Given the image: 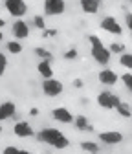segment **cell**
<instances>
[{"instance_id": "1", "label": "cell", "mask_w": 132, "mask_h": 154, "mask_svg": "<svg viewBox=\"0 0 132 154\" xmlns=\"http://www.w3.org/2000/svg\"><path fill=\"white\" fill-rule=\"evenodd\" d=\"M88 41H90V44H92V57L96 59V63L101 64V66L108 64L112 53H110L108 48H105V44L101 42V38H99L97 35H90V37H88Z\"/></svg>"}, {"instance_id": "2", "label": "cell", "mask_w": 132, "mask_h": 154, "mask_svg": "<svg viewBox=\"0 0 132 154\" xmlns=\"http://www.w3.org/2000/svg\"><path fill=\"white\" fill-rule=\"evenodd\" d=\"M63 90H64L63 83L53 79V77H48V79L42 81V92L48 95V97H57V95L63 94Z\"/></svg>"}, {"instance_id": "3", "label": "cell", "mask_w": 132, "mask_h": 154, "mask_svg": "<svg viewBox=\"0 0 132 154\" xmlns=\"http://www.w3.org/2000/svg\"><path fill=\"white\" fill-rule=\"evenodd\" d=\"M4 6H6L8 13L15 18H22L28 13V6H26L24 0H6Z\"/></svg>"}, {"instance_id": "4", "label": "cell", "mask_w": 132, "mask_h": 154, "mask_svg": "<svg viewBox=\"0 0 132 154\" xmlns=\"http://www.w3.org/2000/svg\"><path fill=\"white\" fill-rule=\"evenodd\" d=\"M119 97L118 95H114L112 92H101L99 95H97V105L101 106V108H106V110H110V108H116L118 105H119Z\"/></svg>"}, {"instance_id": "5", "label": "cell", "mask_w": 132, "mask_h": 154, "mask_svg": "<svg viewBox=\"0 0 132 154\" xmlns=\"http://www.w3.org/2000/svg\"><path fill=\"white\" fill-rule=\"evenodd\" d=\"M66 9L64 0H44V13L48 17H55V15H63Z\"/></svg>"}, {"instance_id": "6", "label": "cell", "mask_w": 132, "mask_h": 154, "mask_svg": "<svg viewBox=\"0 0 132 154\" xmlns=\"http://www.w3.org/2000/svg\"><path fill=\"white\" fill-rule=\"evenodd\" d=\"M61 134H63V132H61V130H57V128H42L39 134H37V138H39V141H42V143L53 145V141L57 140Z\"/></svg>"}, {"instance_id": "7", "label": "cell", "mask_w": 132, "mask_h": 154, "mask_svg": "<svg viewBox=\"0 0 132 154\" xmlns=\"http://www.w3.org/2000/svg\"><path fill=\"white\" fill-rule=\"evenodd\" d=\"M101 28L105 31L112 33V35H121V31H123V28L119 26V22L116 20L114 17H105L103 20H101Z\"/></svg>"}, {"instance_id": "8", "label": "cell", "mask_w": 132, "mask_h": 154, "mask_svg": "<svg viewBox=\"0 0 132 154\" xmlns=\"http://www.w3.org/2000/svg\"><path fill=\"white\" fill-rule=\"evenodd\" d=\"M11 31H13V37L17 38V41H22V38H26L29 35V28H28V24L22 20V18H17V22L13 24Z\"/></svg>"}, {"instance_id": "9", "label": "cell", "mask_w": 132, "mask_h": 154, "mask_svg": "<svg viewBox=\"0 0 132 154\" xmlns=\"http://www.w3.org/2000/svg\"><path fill=\"white\" fill-rule=\"evenodd\" d=\"M51 116H53L55 121H61V123H73V116H72V112H70L68 108H64V106L53 108Z\"/></svg>"}, {"instance_id": "10", "label": "cell", "mask_w": 132, "mask_h": 154, "mask_svg": "<svg viewBox=\"0 0 132 154\" xmlns=\"http://www.w3.org/2000/svg\"><path fill=\"white\" fill-rule=\"evenodd\" d=\"M13 132L17 134L18 138H31L33 134H35L33 128H31V125H29L28 121H18V123H15Z\"/></svg>"}, {"instance_id": "11", "label": "cell", "mask_w": 132, "mask_h": 154, "mask_svg": "<svg viewBox=\"0 0 132 154\" xmlns=\"http://www.w3.org/2000/svg\"><path fill=\"white\" fill-rule=\"evenodd\" d=\"M99 140L106 145H118L123 141V134L121 132H116V130H112V132H101L99 134Z\"/></svg>"}, {"instance_id": "12", "label": "cell", "mask_w": 132, "mask_h": 154, "mask_svg": "<svg viewBox=\"0 0 132 154\" xmlns=\"http://www.w3.org/2000/svg\"><path fill=\"white\" fill-rule=\"evenodd\" d=\"M99 81L106 86H112V85H116L118 83V73L116 72H112V70H101L99 72Z\"/></svg>"}, {"instance_id": "13", "label": "cell", "mask_w": 132, "mask_h": 154, "mask_svg": "<svg viewBox=\"0 0 132 154\" xmlns=\"http://www.w3.org/2000/svg\"><path fill=\"white\" fill-rule=\"evenodd\" d=\"M15 110H17L15 103H11V101L2 103V105H0V121H6V119L13 118V116H15Z\"/></svg>"}, {"instance_id": "14", "label": "cell", "mask_w": 132, "mask_h": 154, "mask_svg": "<svg viewBox=\"0 0 132 154\" xmlns=\"http://www.w3.org/2000/svg\"><path fill=\"white\" fill-rule=\"evenodd\" d=\"M81 9L84 13L96 15L99 11V0H81Z\"/></svg>"}, {"instance_id": "15", "label": "cell", "mask_w": 132, "mask_h": 154, "mask_svg": "<svg viewBox=\"0 0 132 154\" xmlns=\"http://www.w3.org/2000/svg\"><path fill=\"white\" fill-rule=\"evenodd\" d=\"M37 70H39V73L44 77V79H48V77H53V70H51V64H50V61H46V59H42V61L39 63Z\"/></svg>"}, {"instance_id": "16", "label": "cell", "mask_w": 132, "mask_h": 154, "mask_svg": "<svg viewBox=\"0 0 132 154\" xmlns=\"http://www.w3.org/2000/svg\"><path fill=\"white\" fill-rule=\"evenodd\" d=\"M6 48H8V51H9V53H13V55H18V53L22 51V44L18 42L17 38H15V41H9V42L6 44Z\"/></svg>"}, {"instance_id": "17", "label": "cell", "mask_w": 132, "mask_h": 154, "mask_svg": "<svg viewBox=\"0 0 132 154\" xmlns=\"http://www.w3.org/2000/svg\"><path fill=\"white\" fill-rule=\"evenodd\" d=\"M73 121H75V127H77L79 130H92V127L88 125V119L84 118V116H77Z\"/></svg>"}, {"instance_id": "18", "label": "cell", "mask_w": 132, "mask_h": 154, "mask_svg": "<svg viewBox=\"0 0 132 154\" xmlns=\"http://www.w3.org/2000/svg\"><path fill=\"white\" fill-rule=\"evenodd\" d=\"M68 145H70V141H68V138L64 136V134H61V136H59L57 140H55V141H53V145H51V147H55V149H66Z\"/></svg>"}, {"instance_id": "19", "label": "cell", "mask_w": 132, "mask_h": 154, "mask_svg": "<svg viewBox=\"0 0 132 154\" xmlns=\"http://www.w3.org/2000/svg\"><path fill=\"white\" fill-rule=\"evenodd\" d=\"M119 63H121V66H125L127 70H132V53H121Z\"/></svg>"}, {"instance_id": "20", "label": "cell", "mask_w": 132, "mask_h": 154, "mask_svg": "<svg viewBox=\"0 0 132 154\" xmlns=\"http://www.w3.org/2000/svg\"><path fill=\"white\" fill-rule=\"evenodd\" d=\"M116 108H118V112L123 116V118H130V116H132V112H130V106H128V105H125V103H121V101H119V105H118Z\"/></svg>"}, {"instance_id": "21", "label": "cell", "mask_w": 132, "mask_h": 154, "mask_svg": "<svg viewBox=\"0 0 132 154\" xmlns=\"http://www.w3.org/2000/svg\"><path fill=\"white\" fill-rule=\"evenodd\" d=\"M81 149L83 150H88V152H97L99 150V145L97 143H92V141H83L81 143Z\"/></svg>"}, {"instance_id": "22", "label": "cell", "mask_w": 132, "mask_h": 154, "mask_svg": "<svg viewBox=\"0 0 132 154\" xmlns=\"http://www.w3.org/2000/svg\"><path fill=\"white\" fill-rule=\"evenodd\" d=\"M35 53L41 57V59H46V61H51V53L48 51V50H44V48H37L35 50Z\"/></svg>"}, {"instance_id": "23", "label": "cell", "mask_w": 132, "mask_h": 154, "mask_svg": "<svg viewBox=\"0 0 132 154\" xmlns=\"http://www.w3.org/2000/svg\"><path fill=\"white\" fill-rule=\"evenodd\" d=\"M33 22H35V26L39 28V29H44V28H46V22H44V17H42V15H37V17L33 18Z\"/></svg>"}, {"instance_id": "24", "label": "cell", "mask_w": 132, "mask_h": 154, "mask_svg": "<svg viewBox=\"0 0 132 154\" xmlns=\"http://www.w3.org/2000/svg\"><path fill=\"white\" fill-rule=\"evenodd\" d=\"M6 66H8V59H6V55L0 51V77L4 75V72H6Z\"/></svg>"}, {"instance_id": "25", "label": "cell", "mask_w": 132, "mask_h": 154, "mask_svg": "<svg viewBox=\"0 0 132 154\" xmlns=\"http://www.w3.org/2000/svg\"><path fill=\"white\" fill-rule=\"evenodd\" d=\"M110 53H121V51H125V46L123 44H118V42H114V44H110Z\"/></svg>"}, {"instance_id": "26", "label": "cell", "mask_w": 132, "mask_h": 154, "mask_svg": "<svg viewBox=\"0 0 132 154\" xmlns=\"http://www.w3.org/2000/svg\"><path fill=\"white\" fill-rule=\"evenodd\" d=\"M121 81L125 83V86H127L128 90L132 88V75H130V73H125V75H121Z\"/></svg>"}, {"instance_id": "27", "label": "cell", "mask_w": 132, "mask_h": 154, "mask_svg": "<svg viewBox=\"0 0 132 154\" xmlns=\"http://www.w3.org/2000/svg\"><path fill=\"white\" fill-rule=\"evenodd\" d=\"M75 57H77V51H75V50H68L64 53V59L66 61H72V59H75Z\"/></svg>"}, {"instance_id": "28", "label": "cell", "mask_w": 132, "mask_h": 154, "mask_svg": "<svg viewBox=\"0 0 132 154\" xmlns=\"http://www.w3.org/2000/svg\"><path fill=\"white\" fill-rule=\"evenodd\" d=\"M125 22H127V28L132 31V13H127V17H125Z\"/></svg>"}, {"instance_id": "29", "label": "cell", "mask_w": 132, "mask_h": 154, "mask_svg": "<svg viewBox=\"0 0 132 154\" xmlns=\"http://www.w3.org/2000/svg\"><path fill=\"white\" fill-rule=\"evenodd\" d=\"M4 152H6V154H18V149H17V147H6Z\"/></svg>"}, {"instance_id": "30", "label": "cell", "mask_w": 132, "mask_h": 154, "mask_svg": "<svg viewBox=\"0 0 132 154\" xmlns=\"http://www.w3.org/2000/svg\"><path fill=\"white\" fill-rule=\"evenodd\" d=\"M55 33H57L55 29H46V28L42 29V35H44V37H50V35H55Z\"/></svg>"}, {"instance_id": "31", "label": "cell", "mask_w": 132, "mask_h": 154, "mask_svg": "<svg viewBox=\"0 0 132 154\" xmlns=\"http://www.w3.org/2000/svg\"><path fill=\"white\" fill-rule=\"evenodd\" d=\"M73 86H77V88H81V86H83V81H81V79H75V81H73Z\"/></svg>"}, {"instance_id": "32", "label": "cell", "mask_w": 132, "mask_h": 154, "mask_svg": "<svg viewBox=\"0 0 132 154\" xmlns=\"http://www.w3.org/2000/svg\"><path fill=\"white\" fill-rule=\"evenodd\" d=\"M29 112H31V116H37V114H39V108H31Z\"/></svg>"}, {"instance_id": "33", "label": "cell", "mask_w": 132, "mask_h": 154, "mask_svg": "<svg viewBox=\"0 0 132 154\" xmlns=\"http://www.w3.org/2000/svg\"><path fill=\"white\" fill-rule=\"evenodd\" d=\"M4 24H6V20H4V18H2V17H0V29H2V28H4Z\"/></svg>"}, {"instance_id": "34", "label": "cell", "mask_w": 132, "mask_h": 154, "mask_svg": "<svg viewBox=\"0 0 132 154\" xmlns=\"http://www.w3.org/2000/svg\"><path fill=\"white\" fill-rule=\"evenodd\" d=\"M2 38H4V35H2V29H0V42H2Z\"/></svg>"}, {"instance_id": "35", "label": "cell", "mask_w": 132, "mask_h": 154, "mask_svg": "<svg viewBox=\"0 0 132 154\" xmlns=\"http://www.w3.org/2000/svg\"><path fill=\"white\" fill-rule=\"evenodd\" d=\"M0 136H2V125H0Z\"/></svg>"}, {"instance_id": "36", "label": "cell", "mask_w": 132, "mask_h": 154, "mask_svg": "<svg viewBox=\"0 0 132 154\" xmlns=\"http://www.w3.org/2000/svg\"><path fill=\"white\" fill-rule=\"evenodd\" d=\"M130 92H132V88H130Z\"/></svg>"}]
</instances>
